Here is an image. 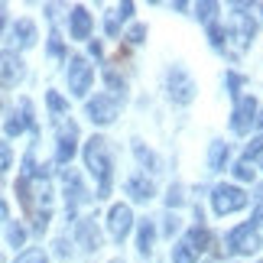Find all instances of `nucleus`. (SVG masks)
<instances>
[{
  "label": "nucleus",
  "instance_id": "obj_15",
  "mask_svg": "<svg viewBox=\"0 0 263 263\" xmlns=\"http://www.w3.org/2000/svg\"><path fill=\"white\" fill-rule=\"evenodd\" d=\"M127 192L134 195V201H149L153 198V182H149L146 176H134L127 182Z\"/></svg>",
  "mask_w": 263,
  "mask_h": 263
},
{
  "label": "nucleus",
  "instance_id": "obj_24",
  "mask_svg": "<svg viewBox=\"0 0 263 263\" xmlns=\"http://www.w3.org/2000/svg\"><path fill=\"white\" fill-rule=\"evenodd\" d=\"M10 159H13V153H10V143H4V140H0V173H7V169H10Z\"/></svg>",
  "mask_w": 263,
  "mask_h": 263
},
{
  "label": "nucleus",
  "instance_id": "obj_28",
  "mask_svg": "<svg viewBox=\"0 0 263 263\" xmlns=\"http://www.w3.org/2000/svg\"><path fill=\"white\" fill-rule=\"evenodd\" d=\"M137 156H140V163H146V166H156V159H153V153H149V149H143L137 143Z\"/></svg>",
  "mask_w": 263,
  "mask_h": 263
},
{
  "label": "nucleus",
  "instance_id": "obj_26",
  "mask_svg": "<svg viewBox=\"0 0 263 263\" xmlns=\"http://www.w3.org/2000/svg\"><path fill=\"white\" fill-rule=\"evenodd\" d=\"M215 10H218V4H198V20H205V23H215Z\"/></svg>",
  "mask_w": 263,
  "mask_h": 263
},
{
  "label": "nucleus",
  "instance_id": "obj_27",
  "mask_svg": "<svg viewBox=\"0 0 263 263\" xmlns=\"http://www.w3.org/2000/svg\"><path fill=\"white\" fill-rule=\"evenodd\" d=\"M143 36H146V26L143 23H137V26H130V33H127V39H130V43H143Z\"/></svg>",
  "mask_w": 263,
  "mask_h": 263
},
{
  "label": "nucleus",
  "instance_id": "obj_1",
  "mask_svg": "<svg viewBox=\"0 0 263 263\" xmlns=\"http://www.w3.org/2000/svg\"><path fill=\"white\" fill-rule=\"evenodd\" d=\"M85 166L91 169V176L98 179V195L95 198H107V192H110V156H107V140L104 137H91L85 143Z\"/></svg>",
  "mask_w": 263,
  "mask_h": 263
},
{
  "label": "nucleus",
  "instance_id": "obj_32",
  "mask_svg": "<svg viewBox=\"0 0 263 263\" xmlns=\"http://www.w3.org/2000/svg\"><path fill=\"white\" fill-rule=\"evenodd\" d=\"M173 231H179V218L169 215V218H166V234H173Z\"/></svg>",
  "mask_w": 263,
  "mask_h": 263
},
{
  "label": "nucleus",
  "instance_id": "obj_20",
  "mask_svg": "<svg viewBox=\"0 0 263 263\" xmlns=\"http://www.w3.org/2000/svg\"><path fill=\"white\" fill-rule=\"evenodd\" d=\"M234 176H237L240 182H254V176H257V169H254V163H247V159H240V163L234 166Z\"/></svg>",
  "mask_w": 263,
  "mask_h": 263
},
{
  "label": "nucleus",
  "instance_id": "obj_10",
  "mask_svg": "<svg viewBox=\"0 0 263 263\" xmlns=\"http://www.w3.org/2000/svg\"><path fill=\"white\" fill-rule=\"evenodd\" d=\"M88 117L95 120V124H110V120L117 117V101L114 98H107V95H95L88 101Z\"/></svg>",
  "mask_w": 263,
  "mask_h": 263
},
{
  "label": "nucleus",
  "instance_id": "obj_8",
  "mask_svg": "<svg viewBox=\"0 0 263 263\" xmlns=\"http://www.w3.org/2000/svg\"><path fill=\"white\" fill-rule=\"evenodd\" d=\"M20 78H23V59H20L13 49L0 52V85H4V88H13Z\"/></svg>",
  "mask_w": 263,
  "mask_h": 263
},
{
  "label": "nucleus",
  "instance_id": "obj_18",
  "mask_svg": "<svg viewBox=\"0 0 263 263\" xmlns=\"http://www.w3.org/2000/svg\"><path fill=\"white\" fill-rule=\"evenodd\" d=\"M153 237H156V228H153V221H140V240H137V250L140 254H149L153 250Z\"/></svg>",
  "mask_w": 263,
  "mask_h": 263
},
{
  "label": "nucleus",
  "instance_id": "obj_37",
  "mask_svg": "<svg viewBox=\"0 0 263 263\" xmlns=\"http://www.w3.org/2000/svg\"><path fill=\"white\" fill-rule=\"evenodd\" d=\"M257 124H260V127H263V110H257Z\"/></svg>",
  "mask_w": 263,
  "mask_h": 263
},
{
  "label": "nucleus",
  "instance_id": "obj_29",
  "mask_svg": "<svg viewBox=\"0 0 263 263\" xmlns=\"http://www.w3.org/2000/svg\"><path fill=\"white\" fill-rule=\"evenodd\" d=\"M107 85H110V88H117L120 95H124V78H117V72H110V68H107Z\"/></svg>",
  "mask_w": 263,
  "mask_h": 263
},
{
  "label": "nucleus",
  "instance_id": "obj_38",
  "mask_svg": "<svg viewBox=\"0 0 263 263\" xmlns=\"http://www.w3.org/2000/svg\"><path fill=\"white\" fill-rule=\"evenodd\" d=\"M260 263H263V260H260Z\"/></svg>",
  "mask_w": 263,
  "mask_h": 263
},
{
  "label": "nucleus",
  "instance_id": "obj_6",
  "mask_svg": "<svg viewBox=\"0 0 263 263\" xmlns=\"http://www.w3.org/2000/svg\"><path fill=\"white\" fill-rule=\"evenodd\" d=\"M257 98H240L237 101V107H234V117H231V130H234V134H247L250 127L257 124Z\"/></svg>",
  "mask_w": 263,
  "mask_h": 263
},
{
  "label": "nucleus",
  "instance_id": "obj_2",
  "mask_svg": "<svg viewBox=\"0 0 263 263\" xmlns=\"http://www.w3.org/2000/svg\"><path fill=\"white\" fill-rule=\"evenodd\" d=\"M208 240H211L208 228L195 224V228H192L189 234H185V237H182L179 244L173 247V263H195V260L208 250Z\"/></svg>",
  "mask_w": 263,
  "mask_h": 263
},
{
  "label": "nucleus",
  "instance_id": "obj_4",
  "mask_svg": "<svg viewBox=\"0 0 263 263\" xmlns=\"http://www.w3.org/2000/svg\"><path fill=\"white\" fill-rule=\"evenodd\" d=\"M166 85H169V98L176 101V104H192V98H195V82H192V75L185 68H169L166 75Z\"/></svg>",
  "mask_w": 263,
  "mask_h": 263
},
{
  "label": "nucleus",
  "instance_id": "obj_34",
  "mask_svg": "<svg viewBox=\"0 0 263 263\" xmlns=\"http://www.w3.org/2000/svg\"><path fill=\"white\" fill-rule=\"evenodd\" d=\"M49 52H52V55H62V43H59V39H52V46H49Z\"/></svg>",
  "mask_w": 263,
  "mask_h": 263
},
{
  "label": "nucleus",
  "instance_id": "obj_3",
  "mask_svg": "<svg viewBox=\"0 0 263 263\" xmlns=\"http://www.w3.org/2000/svg\"><path fill=\"white\" fill-rule=\"evenodd\" d=\"M247 205V195L240 192L237 185H218L211 192V208H215V215H231V211H240Z\"/></svg>",
  "mask_w": 263,
  "mask_h": 263
},
{
  "label": "nucleus",
  "instance_id": "obj_35",
  "mask_svg": "<svg viewBox=\"0 0 263 263\" xmlns=\"http://www.w3.org/2000/svg\"><path fill=\"white\" fill-rule=\"evenodd\" d=\"M0 221H7V201H0Z\"/></svg>",
  "mask_w": 263,
  "mask_h": 263
},
{
  "label": "nucleus",
  "instance_id": "obj_22",
  "mask_svg": "<svg viewBox=\"0 0 263 263\" xmlns=\"http://www.w3.org/2000/svg\"><path fill=\"white\" fill-rule=\"evenodd\" d=\"M46 101H49V110H52V114H65V98L62 95H55V91H49V95H46Z\"/></svg>",
  "mask_w": 263,
  "mask_h": 263
},
{
  "label": "nucleus",
  "instance_id": "obj_9",
  "mask_svg": "<svg viewBox=\"0 0 263 263\" xmlns=\"http://www.w3.org/2000/svg\"><path fill=\"white\" fill-rule=\"evenodd\" d=\"M228 247L234 250V254H254V250L260 247V237H257V231L250 228V224H240V228L231 231Z\"/></svg>",
  "mask_w": 263,
  "mask_h": 263
},
{
  "label": "nucleus",
  "instance_id": "obj_14",
  "mask_svg": "<svg viewBox=\"0 0 263 263\" xmlns=\"http://www.w3.org/2000/svg\"><path fill=\"white\" fill-rule=\"evenodd\" d=\"M33 43H36V23H33V20H20V23L13 26V46L26 49Z\"/></svg>",
  "mask_w": 263,
  "mask_h": 263
},
{
  "label": "nucleus",
  "instance_id": "obj_31",
  "mask_svg": "<svg viewBox=\"0 0 263 263\" xmlns=\"http://www.w3.org/2000/svg\"><path fill=\"white\" fill-rule=\"evenodd\" d=\"M173 205H182V189L176 185V189H169V208Z\"/></svg>",
  "mask_w": 263,
  "mask_h": 263
},
{
  "label": "nucleus",
  "instance_id": "obj_36",
  "mask_svg": "<svg viewBox=\"0 0 263 263\" xmlns=\"http://www.w3.org/2000/svg\"><path fill=\"white\" fill-rule=\"evenodd\" d=\"M4 23H7V10L0 7V29H4Z\"/></svg>",
  "mask_w": 263,
  "mask_h": 263
},
{
  "label": "nucleus",
  "instance_id": "obj_23",
  "mask_svg": "<svg viewBox=\"0 0 263 263\" xmlns=\"http://www.w3.org/2000/svg\"><path fill=\"white\" fill-rule=\"evenodd\" d=\"M16 263H46V254L33 247V250H23V254L16 257Z\"/></svg>",
  "mask_w": 263,
  "mask_h": 263
},
{
  "label": "nucleus",
  "instance_id": "obj_16",
  "mask_svg": "<svg viewBox=\"0 0 263 263\" xmlns=\"http://www.w3.org/2000/svg\"><path fill=\"white\" fill-rule=\"evenodd\" d=\"M228 143H221V140H215V143H211V149H208V169L211 173H221V169H224V163H228Z\"/></svg>",
  "mask_w": 263,
  "mask_h": 263
},
{
  "label": "nucleus",
  "instance_id": "obj_12",
  "mask_svg": "<svg viewBox=\"0 0 263 263\" xmlns=\"http://www.w3.org/2000/svg\"><path fill=\"white\" fill-rule=\"evenodd\" d=\"M65 198H68V215L75 211L78 201L88 198V192L82 189V179H78V173H72V169H65Z\"/></svg>",
  "mask_w": 263,
  "mask_h": 263
},
{
  "label": "nucleus",
  "instance_id": "obj_30",
  "mask_svg": "<svg viewBox=\"0 0 263 263\" xmlns=\"http://www.w3.org/2000/svg\"><path fill=\"white\" fill-rule=\"evenodd\" d=\"M114 13H117V20H127L130 13H134V4H120V7L114 10Z\"/></svg>",
  "mask_w": 263,
  "mask_h": 263
},
{
  "label": "nucleus",
  "instance_id": "obj_17",
  "mask_svg": "<svg viewBox=\"0 0 263 263\" xmlns=\"http://www.w3.org/2000/svg\"><path fill=\"white\" fill-rule=\"evenodd\" d=\"M78 237H82L85 250H98L101 247V234H98V228L91 224V221H82V224H78Z\"/></svg>",
  "mask_w": 263,
  "mask_h": 263
},
{
  "label": "nucleus",
  "instance_id": "obj_11",
  "mask_svg": "<svg viewBox=\"0 0 263 263\" xmlns=\"http://www.w3.org/2000/svg\"><path fill=\"white\" fill-rule=\"evenodd\" d=\"M75 140H78V130H75L72 120L59 127V146H55V159H59V163H72V156H75Z\"/></svg>",
  "mask_w": 263,
  "mask_h": 263
},
{
  "label": "nucleus",
  "instance_id": "obj_19",
  "mask_svg": "<svg viewBox=\"0 0 263 263\" xmlns=\"http://www.w3.org/2000/svg\"><path fill=\"white\" fill-rule=\"evenodd\" d=\"M7 240H10V247H23V240H26V231H23V224H10L7 228Z\"/></svg>",
  "mask_w": 263,
  "mask_h": 263
},
{
  "label": "nucleus",
  "instance_id": "obj_5",
  "mask_svg": "<svg viewBox=\"0 0 263 263\" xmlns=\"http://www.w3.org/2000/svg\"><path fill=\"white\" fill-rule=\"evenodd\" d=\"M91 82H95V68H91L85 59H72V62H68V91L78 95V98H85Z\"/></svg>",
  "mask_w": 263,
  "mask_h": 263
},
{
  "label": "nucleus",
  "instance_id": "obj_33",
  "mask_svg": "<svg viewBox=\"0 0 263 263\" xmlns=\"http://www.w3.org/2000/svg\"><path fill=\"white\" fill-rule=\"evenodd\" d=\"M260 224H263V205H260V208L254 211V221H250V228H254V231H257Z\"/></svg>",
  "mask_w": 263,
  "mask_h": 263
},
{
  "label": "nucleus",
  "instance_id": "obj_25",
  "mask_svg": "<svg viewBox=\"0 0 263 263\" xmlns=\"http://www.w3.org/2000/svg\"><path fill=\"white\" fill-rule=\"evenodd\" d=\"M208 33H211V46H215V49L224 46V33H221V26H218V23H208Z\"/></svg>",
  "mask_w": 263,
  "mask_h": 263
},
{
  "label": "nucleus",
  "instance_id": "obj_21",
  "mask_svg": "<svg viewBox=\"0 0 263 263\" xmlns=\"http://www.w3.org/2000/svg\"><path fill=\"white\" fill-rule=\"evenodd\" d=\"M257 156H263V137H254V140H250V143H247V153H244L247 163H254Z\"/></svg>",
  "mask_w": 263,
  "mask_h": 263
},
{
  "label": "nucleus",
  "instance_id": "obj_7",
  "mask_svg": "<svg viewBox=\"0 0 263 263\" xmlns=\"http://www.w3.org/2000/svg\"><path fill=\"white\" fill-rule=\"evenodd\" d=\"M130 228H134V211H130V205H114L107 211V231L114 240H124L130 234Z\"/></svg>",
  "mask_w": 263,
  "mask_h": 263
},
{
  "label": "nucleus",
  "instance_id": "obj_13",
  "mask_svg": "<svg viewBox=\"0 0 263 263\" xmlns=\"http://www.w3.org/2000/svg\"><path fill=\"white\" fill-rule=\"evenodd\" d=\"M91 36V13L85 7L72 10V39H88Z\"/></svg>",
  "mask_w": 263,
  "mask_h": 263
}]
</instances>
